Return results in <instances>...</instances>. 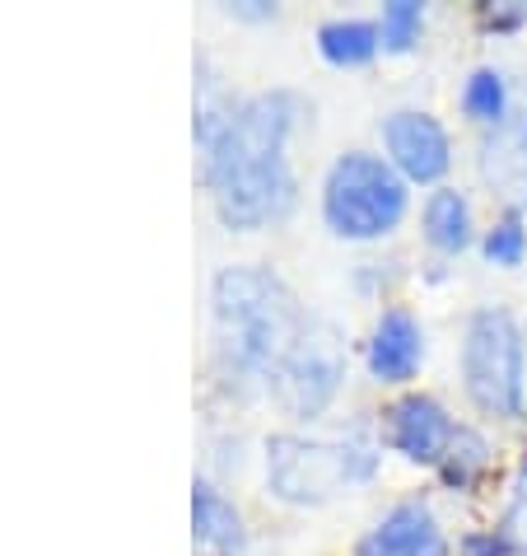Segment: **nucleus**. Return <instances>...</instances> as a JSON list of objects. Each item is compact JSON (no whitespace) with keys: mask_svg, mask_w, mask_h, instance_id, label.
<instances>
[{"mask_svg":"<svg viewBox=\"0 0 527 556\" xmlns=\"http://www.w3.org/2000/svg\"><path fill=\"white\" fill-rule=\"evenodd\" d=\"M313 113L299 89H257L243 94L210 146L196 150L201 188L215 215L234 235H257L294 215L299 174L290 164V141Z\"/></svg>","mask_w":527,"mask_h":556,"instance_id":"obj_1","label":"nucleus"},{"mask_svg":"<svg viewBox=\"0 0 527 556\" xmlns=\"http://www.w3.org/2000/svg\"><path fill=\"white\" fill-rule=\"evenodd\" d=\"M313 314L267 262H229L210 276V379L224 397L267 393Z\"/></svg>","mask_w":527,"mask_h":556,"instance_id":"obj_2","label":"nucleus"},{"mask_svg":"<svg viewBox=\"0 0 527 556\" xmlns=\"http://www.w3.org/2000/svg\"><path fill=\"white\" fill-rule=\"evenodd\" d=\"M267 496L290 509L332 505L340 491L369 486L383 468V440L364 426L346 430L340 440L304 435V430H275L267 435Z\"/></svg>","mask_w":527,"mask_h":556,"instance_id":"obj_3","label":"nucleus"},{"mask_svg":"<svg viewBox=\"0 0 527 556\" xmlns=\"http://www.w3.org/2000/svg\"><path fill=\"white\" fill-rule=\"evenodd\" d=\"M318 215L340 243H383L411 215V182L378 150H340L322 174Z\"/></svg>","mask_w":527,"mask_h":556,"instance_id":"obj_4","label":"nucleus"},{"mask_svg":"<svg viewBox=\"0 0 527 556\" xmlns=\"http://www.w3.org/2000/svg\"><path fill=\"white\" fill-rule=\"evenodd\" d=\"M458 375L467 403L490 421H523L527 412V332L514 308H472L458 342Z\"/></svg>","mask_w":527,"mask_h":556,"instance_id":"obj_5","label":"nucleus"},{"mask_svg":"<svg viewBox=\"0 0 527 556\" xmlns=\"http://www.w3.org/2000/svg\"><path fill=\"white\" fill-rule=\"evenodd\" d=\"M346 389V346L332 323L313 318L308 332L294 342V351L281 361V369L267 383V397L281 407L290 421H318L336 407Z\"/></svg>","mask_w":527,"mask_h":556,"instance_id":"obj_6","label":"nucleus"},{"mask_svg":"<svg viewBox=\"0 0 527 556\" xmlns=\"http://www.w3.org/2000/svg\"><path fill=\"white\" fill-rule=\"evenodd\" d=\"M378 154L411 188L434 192L453 174L458 146H453V131L444 127V117H434L429 108H393L378 122Z\"/></svg>","mask_w":527,"mask_h":556,"instance_id":"obj_7","label":"nucleus"},{"mask_svg":"<svg viewBox=\"0 0 527 556\" xmlns=\"http://www.w3.org/2000/svg\"><path fill=\"white\" fill-rule=\"evenodd\" d=\"M458 416L444 407V397L425 389H407L378 412V440L387 454H397L411 468H439L448 444L458 435Z\"/></svg>","mask_w":527,"mask_h":556,"instance_id":"obj_8","label":"nucleus"},{"mask_svg":"<svg viewBox=\"0 0 527 556\" xmlns=\"http://www.w3.org/2000/svg\"><path fill=\"white\" fill-rule=\"evenodd\" d=\"M425 323L411 304H383L374 328L364 337V375L378 383V389H411V379L425 369Z\"/></svg>","mask_w":527,"mask_h":556,"instance_id":"obj_9","label":"nucleus"},{"mask_svg":"<svg viewBox=\"0 0 527 556\" xmlns=\"http://www.w3.org/2000/svg\"><path fill=\"white\" fill-rule=\"evenodd\" d=\"M355 556H453L439 515L425 496L393 501L355 543Z\"/></svg>","mask_w":527,"mask_h":556,"instance_id":"obj_10","label":"nucleus"},{"mask_svg":"<svg viewBox=\"0 0 527 556\" xmlns=\"http://www.w3.org/2000/svg\"><path fill=\"white\" fill-rule=\"evenodd\" d=\"M192 543L201 556H243L253 543L239 501L206 472L192 477Z\"/></svg>","mask_w":527,"mask_h":556,"instance_id":"obj_11","label":"nucleus"},{"mask_svg":"<svg viewBox=\"0 0 527 556\" xmlns=\"http://www.w3.org/2000/svg\"><path fill=\"white\" fill-rule=\"evenodd\" d=\"M476 174L490 188V197H500L504 211L527 206V113L509 117L500 131H486V141L476 150Z\"/></svg>","mask_w":527,"mask_h":556,"instance_id":"obj_12","label":"nucleus"},{"mask_svg":"<svg viewBox=\"0 0 527 556\" xmlns=\"http://www.w3.org/2000/svg\"><path fill=\"white\" fill-rule=\"evenodd\" d=\"M421 239H425V249H434L439 257H462L467 253L472 243L480 239L472 197L462 188H453V182L425 192V202H421Z\"/></svg>","mask_w":527,"mask_h":556,"instance_id":"obj_13","label":"nucleus"},{"mask_svg":"<svg viewBox=\"0 0 527 556\" xmlns=\"http://www.w3.org/2000/svg\"><path fill=\"white\" fill-rule=\"evenodd\" d=\"M313 42H318V56L336 71H360L383 52L378 20H369V14H332V20L318 24Z\"/></svg>","mask_w":527,"mask_h":556,"instance_id":"obj_14","label":"nucleus"},{"mask_svg":"<svg viewBox=\"0 0 527 556\" xmlns=\"http://www.w3.org/2000/svg\"><path fill=\"white\" fill-rule=\"evenodd\" d=\"M243 94L229 89V80L220 75V66L210 61V52L192 56V146H210L220 127L229 122V113L239 108Z\"/></svg>","mask_w":527,"mask_h":556,"instance_id":"obj_15","label":"nucleus"},{"mask_svg":"<svg viewBox=\"0 0 527 556\" xmlns=\"http://www.w3.org/2000/svg\"><path fill=\"white\" fill-rule=\"evenodd\" d=\"M458 108L462 117L480 131H500L509 117H514V85H509L504 66L494 61H480V66L467 71V80L458 89Z\"/></svg>","mask_w":527,"mask_h":556,"instance_id":"obj_16","label":"nucleus"},{"mask_svg":"<svg viewBox=\"0 0 527 556\" xmlns=\"http://www.w3.org/2000/svg\"><path fill=\"white\" fill-rule=\"evenodd\" d=\"M434 472H439V482L448 491H476L480 482H486V472H490V440H486V430L458 426L453 444H448V454H444V463Z\"/></svg>","mask_w":527,"mask_h":556,"instance_id":"obj_17","label":"nucleus"},{"mask_svg":"<svg viewBox=\"0 0 527 556\" xmlns=\"http://www.w3.org/2000/svg\"><path fill=\"white\" fill-rule=\"evenodd\" d=\"M374 20H378V34H383V52L387 56H407V52L421 48L429 10L421 5V0H387Z\"/></svg>","mask_w":527,"mask_h":556,"instance_id":"obj_18","label":"nucleus"},{"mask_svg":"<svg viewBox=\"0 0 527 556\" xmlns=\"http://www.w3.org/2000/svg\"><path fill=\"white\" fill-rule=\"evenodd\" d=\"M476 249H480V257H486L490 267H500V271L523 267V262H527V225H523V215L518 211L494 215V220L480 229Z\"/></svg>","mask_w":527,"mask_h":556,"instance_id":"obj_19","label":"nucleus"},{"mask_svg":"<svg viewBox=\"0 0 527 556\" xmlns=\"http://www.w3.org/2000/svg\"><path fill=\"white\" fill-rule=\"evenodd\" d=\"M494 529L504 533V543L514 547V556H527V458L518 463V472L509 477L504 509H500V523H494Z\"/></svg>","mask_w":527,"mask_h":556,"instance_id":"obj_20","label":"nucleus"},{"mask_svg":"<svg viewBox=\"0 0 527 556\" xmlns=\"http://www.w3.org/2000/svg\"><path fill=\"white\" fill-rule=\"evenodd\" d=\"M476 20L486 34H518L527 28V0H494V5H480Z\"/></svg>","mask_w":527,"mask_h":556,"instance_id":"obj_21","label":"nucleus"},{"mask_svg":"<svg viewBox=\"0 0 527 556\" xmlns=\"http://www.w3.org/2000/svg\"><path fill=\"white\" fill-rule=\"evenodd\" d=\"M453 556H514V547L504 543L500 529H472V533L458 538Z\"/></svg>","mask_w":527,"mask_h":556,"instance_id":"obj_22","label":"nucleus"},{"mask_svg":"<svg viewBox=\"0 0 527 556\" xmlns=\"http://www.w3.org/2000/svg\"><path fill=\"white\" fill-rule=\"evenodd\" d=\"M224 20H234V24H271L275 14H281V5L275 0H224Z\"/></svg>","mask_w":527,"mask_h":556,"instance_id":"obj_23","label":"nucleus"}]
</instances>
